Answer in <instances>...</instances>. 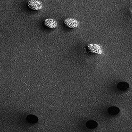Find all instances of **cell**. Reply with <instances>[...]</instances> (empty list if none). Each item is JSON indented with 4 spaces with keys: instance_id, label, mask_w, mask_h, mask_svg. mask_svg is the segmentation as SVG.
Returning a JSON list of instances; mask_svg holds the SVG:
<instances>
[{
    "instance_id": "6da1fadb",
    "label": "cell",
    "mask_w": 132,
    "mask_h": 132,
    "mask_svg": "<svg viewBox=\"0 0 132 132\" xmlns=\"http://www.w3.org/2000/svg\"><path fill=\"white\" fill-rule=\"evenodd\" d=\"M28 6L29 9L34 10H39L42 9L43 4L41 2L37 0H30L28 3Z\"/></svg>"
},
{
    "instance_id": "7a4b0ae2",
    "label": "cell",
    "mask_w": 132,
    "mask_h": 132,
    "mask_svg": "<svg viewBox=\"0 0 132 132\" xmlns=\"http://www.w3.org/2000/svg\"><path fill=\"white\" fill-rule=\"evenodd\" d=\"M63 22L65 25L69 28H76L79 25V22L75 19L72 18H66L64 20Z\"/></svg>"
},
{
    "instance_id": "3957f363",
    "label": "cell",
    "mask_w": 132,
    "mask_h": 132,
    "mask_svg": "<svg viewBox=\"0 0 132 132\" xmlns=\"http://www.w3.org/2000/svg\"><path fill=\"white\" fill-rule=\"evenodd\" d=\"M44 24L46 26L50 28H55L57 26V23L54 20L51 18H47L45 20Z\"/></svg>"
},
{
    "instance_id": "277c9868",
    "label": "cell",
    "mask_w": 132,
    "mask_h": 132,
    "mask_svg": "<svg viewBox=\"0 0 132 132\" xmlns=\"http://www.w3.org/2000/svg\"><path fill=\"white\" fill-rule=\"evenodd\" d=\"M89 50L91 51V52L93 53H96L98 54L101 53V50L100 46L98 45L95 44H90L88 46Z\"/></svg>"
},
{
    "instance_id": "5b68a950",
    "label": "cell",
    "mask_w": 132,
    "mask_h": 132,
    "mask_svg": "<svg viewBox=\"0 0 132 132\" xmlns=\"http://www.w3.org/2000/svg\"><path fill=\"white\" fill-rule=\"evenodd\" d=\"M26 120L28 123L30 124H35L37 122L38 119L36 116L33 114H30L27 117Z\"/></svg>"
},
{
    "instance_id": "8992f818",
    "label": "cell",
    "mask_w": 132,
    "mask_h": 132,
    "mask_svg": "<svg viewBox=\"0 0 132 132\" xmlns=\"http://www.w3.org/2000/svg\"><path fill=\"white\" fill-rule=\"evenodd\" d=\"M98 123L94 120H89L86 123L87 127L89 129H94L97 127Z\"/></svg>"
},
{
    "instance_id": "52a82bcc",
    "label": "cell",
    "mask_w": 132,
    "mask_h": 132,
    "mask_svg": "<svg viewBox=\"0 0 132 132\" xmlns=\"http://www.w3.org/2000/svg\"><path fill=\"white\" fill-rule=\"evenodd\" d=\"M118 89L121 91H125L129 87L128 84L125 82L119 83L117 85Z\"/></svg>"
},
{
    "instance_id": "ba28073f",
    "label": "cell",
    "mask_w": 132,
    "mask_h": 132,
    "mask_svg": "<svg viewBox=\"0 0 132 132\" xmlns=\"http://www.w3.org/2000/svg\"><path fill=\"white\" fill-rule=\"evenodd\" d=\"M120 112L119 109H118L117 107H111L110 108H109L108 109V112L109 114H112V115H116L118 114Z\"/></svg>"
}]
</instances>
